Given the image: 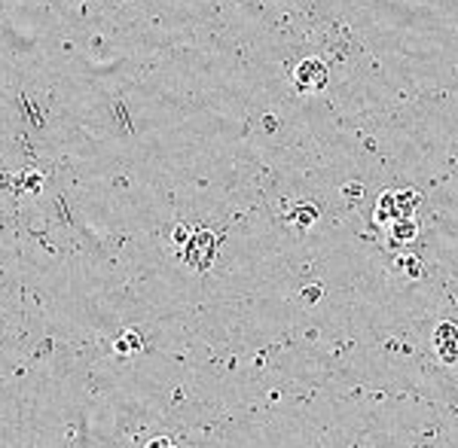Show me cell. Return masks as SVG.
<instances>
[{"instance_id":"277c9868","label":"cell","mask_w":458,"mask_h":448,"mask_svg":"<svg viewBox=\"0 0 458 448\" xmlns=\"http://www.w3.org/2000/svg\"><path fill=\"white\" fill-rule=\"evenodd\" d=\"M415 235H419V223H415L413 217H403V219H394V223H391L388 238H391V244H406V241H413Z\"/></svg>"},{"instance_id":"5b68a950","label":"cell","mask_w":458,"mask_h":448,"mask_svg":"<svg viewBox=\"0 0 458 448\" xmlns=\"http://www.w3.org/2000/svg\"><path fill=\"white\" fill-rule=\"evenodd\" d=\"M113 348H116V354H138L144 345H141V335L138 333H126L122 339L113 342Z\"/></svg>"},{"instance_id":"7a4b0ae2","label":"cell","mask_w":458,"mask_h":448,"mask_svg":"<svg viewBox=\"0 0 458 448\" xmlns=\"http://www.w3.org/2000/svg\"><path fill=\"white\" fill-rule=\"evenodd\" d=\"M458 333H455V326H449V324H440L437 329V351H440V357H443L446 363H452L458 357Z\"/></svg>"},{"instance_id":"3957f363","label":"cell","mask_w":458,"mask_h":448,"mask_svg":"<svg viewBox=\"0 0 458 448\" xmlns=\"http://www.w3.org/2000/svg\"><path fill=\"white\" fill-rule=\"evenodd\" d=\"M397 217V205H394V192H382V198L376 201V210H373V223L376 226H391Z\"/></svg>"},{"instance_id":"8992f818","label":"cell","mask_w":458,"mask_h":448,"mask_svg":"<svg viewBox=\"0 0 458 448\" xmlns=\"http://www.w3.org/2000/svg\"><path fill=\"white\" fill-rule=\"evenodd\" d=\"M147 448H171V442L169 439H156V442H150Z\"/></svg>"},{"instance_id":"6da1fadb","label":"cell","mask_w":458,"mask_h":448,"mask_svg":"<svg viewBox=\"0 0 458 448\" xmlns=\"http://www.w3.org/2000/svg\"><path fill=\"white\" fill-rule=\"evenodd\" d=\"M294 86H296V92H303V95L324 89L327 86V64L318 62V58H306V62H299L296 71H294Z\"/></svg>"}]
</instances>
